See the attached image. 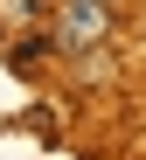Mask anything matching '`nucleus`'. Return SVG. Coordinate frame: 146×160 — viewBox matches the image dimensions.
<instances>
[{"label":"nucleus","instance_id":"nucleus-1","mask_svg":"<svg viewBox=\"0 0 146 160\" xmlns=\"http://www.w3.org/2000/svg\"><path fill=\"white\" fill-rule=\"evenodd\" d=\"M118 35V14H111V0H63L49 21V42L63 49V56H91Z\"/></svg>","mask_w":146,"mask_h":160},{"label":"nucleus","instance_id":"nucleus-2","mask_svg":"<svg viewBox=\"0 0 146 160\" xmlns=\"http://www.w3.org/2000/svg\"><path fill=\"white\" fill-rule=\"evenodd\" d=\"M14 49H7V70L14 77H42V63L56 56V42H49V28H21V35H7Z\"/></svg>","mask_w":146,"mask_h":160},{"label":"nucleus","instance_id":"nucleus-3","mask_svg":"<svg viewBox=\"0 0 146 160\" xmlns=\"http://www.w3.org/2000/svg\"><path fill=\"white\" fill-rule=\"evenodd\" d=\"M0 28H7V35L42 28V0H0Z\"/></svg>","mask_w":146,"mask_h":160}]
</instances>
